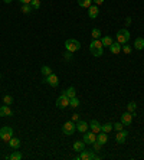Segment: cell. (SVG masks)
<instances>
[{
	"instance_id": "6da1fadb",
	"label": "cell",
	"mask_w": 144,
	"mask_h": 160,
	"mask_svg": "<svg viewBox=\"0 0 144 160\" xmlns=\"http://www.w3.org/2000/svg\"><path fill=\"white\" fill-rule=\"evenodd\" d=\"M90 52L92 53L95 58L102 56V53H104V46H102V43H101L100 39H94L90 43Z\"/></svg>"
},
{
	"instance_id": "7a4b0ae2",
	"label": "cell",
	"mask_w": 144,
	"mask_h": 160,
	"mask_svg": "<svg viewBox=\"0 0 144 160\" xmlns=\"http://www.w3.org/2000/svg\"><path fill=\"white\" fill-rule=\"evenodd\" d=\"M65 49L68 51V52H76V51H79L81 49V43H79V40H76V39H68L66 42H65Z\"/></svg>"
},
{
	"instance_id": "3957f363",
	"label": "cell",
	"mask_w": 144,
	"mask_h": 160,
	"mask_svg": "<svg viewBox=\"0 0 144 160\" xmlns=\"http://www.w3.org/2000/svg\"><path fill=\"white\" fill-rule=\"evenodd\" d=\"M13 137V128L12 127H1L0 128V139L3 140V142L9 143V140Z\"/></svg>"
},
{
	"instance_id": "277c9868",
	"label": "cell",
	"mask_w": 144,
	"mask_h": 160,
	"mask_svg": "<svg viewBox=\"0 0 144 160\" xmlns=\"http://www.w3.org/2000/svg\"><path fill=\"white\" fill-rule=\"evenodd\" d=\"M128 40H130V32L127 29H120L117 32V42L121 43V45H124Z\"/></svg>"
},
{
	"instance_id": "5b68a950",
	"label": "cell",
	"mask_w": 144,
	"mask_h": 160,
	"mask_svg": "<svg viewBox=\"0 0 144 160\" xmlns=\"http://www.w3.org/2000/svg\"><path fill=\"white\" fill-rule=\"evenodd\" d=\"M76 131V124H73V121H66L65 124L62 125V133L66 134V136H72L73 133Z\"/></svg>"
},
{
	"instance_id": "8992f818",
	"label": "cell",
	"mask_w": 144,
	"mask_h": 160,
	"mask_svg": "<svg viewBox=\"0 0 144 160\" xmlns=\"http://www.w3.org/2000/svg\"><path fill=\"white\" fill-rule=\"evenodd\" d=\"M43 82L45 84H49L51 87H58L59 85V78H58V75H55L54 72L51 74V75H48V76H45V79H43Z\"/></svg>"
},
{
	"instance_id": "52a82bcc",
	"label": "cell",
	"mask_w": 144,
	"mask_h": 160,
	"mask_svg": "<svg viewBox=\"0 0 144 160\" xmlns=\"http://www.w3.org/2000/svg\"><path fill=\"white\" fill-rule=\"evenodd\" d=\"M56 107H58V108H66V107H69V98H68L65 94L59 95V97L56 98Z\"/></svg>"
},
{
	"instance_id": "ba28073f",
	"label": "cell",
	"mask_w": 144,
	"mask_h": 160,
	"mask_svg": "<svg viewBox=\"0 0 144 160\" xmlns=\"http://www.w3.org/2000/svg\"><path fill=\"white\" fill-rule=\"evenodd\" d=\"M81 160H94V159H100L97 154H95V152L94 150H84V152H81Z\"/></svg>"
},
{
	"instance_id": "9c48e42d",
	"label": "cell",
	"mask_w": 144,
	"mask_h": 160,
	"mask_svg": "<svg viewBox=\"0 0 144 160\" xmlns=\"http://www.w3.org/2000/svg\"><path fill=\"white\" fill-rule=\"evenodd\" d=\"M95 140H97V134L94 131H85L84 133V140L82 142L85 143V144H92Z\"/></svg>"
},
{
	"instance_id": "30bf717a",
	"label": "cell",
	"mask_w": 144,
	"mask_h": 160,
	"mask_svg": "<svg viewBox=\"0 0 144 160\" xmlns=\"http://www.w3.org/2000/svg\"><path fill=\"white\" fill-rule=\"evenodd\" d=\"M127 137H128V131H127V130L117 131V136H115V142L118 143V144H123V143H126Z\"/></svg>"
},
{
	"instance_id": "8fae6325",
	"label": "cell",
	"mask_w": 144,
	"mask_h": 160,
	"mask_svg": "<svg viewBox=\"0 0 144 160\" xmlns=\"http://www.w3.org/2000/svg\"><path fill=\"white\" fill-rule=\"evenodd\" d=\"M133 118H134L133 113L127 111V113H124V114L121 115V123H123L124 125H130L131 123H133Z\"/></svg>"
},
{
	"instance_id": "7c38bea8",
	"label": "cell",
	"mask_w": 144,
	"mask_h": 160,
	"mask_svg": "<svg viewBox=\"0 0 144 160\" xmlns=\"http://www.w3.org/2000/svg\"><path fill=\"white\" fill-rule=\"evenodd\" d=\"M10 115H13V111L10 110V105L0 107V117H10Z\"/></svg>"
},
{
	"instance_id": "4fadbf2b",
	"label": "cell",
	"mask_w": 144,
	"mask_h": 160,
	"mask_svg": "<svg viewBox=\"0 0 144 160\" xmlns=\"http://www.w3.org/2000/svg\"><path fill=\"white\" fill-rule=\"evenodd\" d=\"M88 127H90V124H88L87 121L79 120V121L76 123V131H79V133H85V131L88 130Z\"/></svg>"
},
{
	"instance_id": "5bb4252c",
	"label": "cell",
	"mask_w": 144,
	"mask_h": 160,
	"mask_svg": "<svg viewBox=\"0 0 144 160\" xmlns=\"http://www.w3.org/2000/svg\"><path fill=\"white\" fill-rule=\"evenodd\" d=\"M98 15H100V10H98V6H97V4H94V6H90V7H88V16H90L91 19L98 18Z\"/></svg>"
},
{
	"instance_id": "9a60e30c",
	"label": "cell",
	"mask_w": 144,
	"mask_h": 160,
	"mask_svg": "<svg viewBox=\"0 0 144 160\" xmlns=\"http://www.w3.org/2000/svg\"><path fill=\"white\" fill-rule=\"evenodd\" d=\"M90 128H91V131H94L95 134L101 133V124L98 123V120H91V123H90Z\"/></svg>"
},
{
	"instance_id": "2e32d148",
	"label": "cell",
	"mask_w": 144,
	"mask_h": 160,
	"mask_svg": "<svg viewBox=\"0 0 144 160\" xmlns=\"http://www.w3.org/2000/svg\"><path fill=\"white\" fill-rule=\"evenodd\" d=\"M109 51H111V53H114V55H118V53L121 52V43L112 42V43L109 45Z\"/></svg>"
},
{
	"instance_id": "e0dca14e",
	"label": "cell",
	"mask_w": 144,
	"mask_h": 160,
	"mask_svg": "<svg viewBox=\"0 0 144 160\" xmlns=\"http://www.w3.org/2000/svg\"><path fill=\"white\" fill-rule=\"evenodd\" d=\"M97 140L101 143L102 146L104 144H107V142H108V136H107V133H104V131H101V133H98L97 134Z\"/></svg>"
},
{
	"instance_id": "ac0fdd59",
	"label": "cell",
	"mask_w": 144,
	"mask_h": 160,
	"mask_svg": "<svg viewBox=\"0 0 144 160\" xmlns=\"http://www.w3.org/2000/svg\"><path fill=\"white\" fill-rule=\"evenodd\" d=\"M134 48L138 49V51L144 49V38H136V40H134Z\"/></svg>"
},
{
	"instance_id": "d6986e66",
	"label": "cell",
	"mask_w": 144,
	"mask_h": 160,
	"mask_svg": "<svg viewBox=\"0 0 144 160\" xmlns=\"http://www.w3.org/2000/svg\"><path fill=\"white\" fill-rule=\"evenodd\" d=\"M73 150H75V152H84V150H85V143L81 142V140L75 142L73 143Z\"/></svg>"
},
{
	"instance_id": "ffe728a7",
	"label": "cell",
	"mask_w": 144,
	"mask_h": 160,
	"mask_svg": "<svg viewBox=\"0 0 144 160\" xmlns=\"http://www.w3.org/2000/svg\"><path fill=\"white\" fill-rule=\"evenodd\" d=\"M9 146H10L12 149H15V150H18L19 147H20V140H19V139H16V137H15V139L12 137V139L9 140Z\"/></svg>"
},
{
	"instance_id": "44dd1931",
	"label": "cell",
	"mask_w": 144,
	"mask_h": 160,
	"mask_svg": "<svg viewBox=\"0 0 144 160\" xmlns=\"http://www.w3.org/2000/svg\"><path fill=\"white\" fill-rule=\"evenodd\" d=\"M64 94H65V95H66L69 100H71V98H73V97H76V91H75V88H73V87H69L68 89H65V91H64Z\"/></svg>"
},
{
	"instance_id": "7402d4cb",
	"label": "cell",
	"mask_w": 144,
	"mask_h": 160,
	"mask_svg": "<svg viewBox=\"0 0 144 160\" xmlns=\"http://www.w3.org/2000/svg\"><path fill=\"white\" fill-rule=\"evenodd\" d=\"M78 4L84 9H88L90 6H92V0H78Z\"/></svg>"
},
{
	"instance_id": "603a6c76",
	"label": "cell",
	"mask_w": 144,
	"mask_h": 160,
	"mask_svg": "<svg viewBox=\"0 0 144 160\" xmlns=\"http://www.w3.org/2000/svg\"><path fill=\"white\" fill-rule=\"evenodd\" d=\"M101 43H102V46H108V48H109V45L112 43V38H109V36L101 38Z\"/></svg>"
},
{
	"instance_id": "cb8c5ba5",
	"label": "cell",
	"mask_w": 144,
	"mask_h": 160,
	"mask_svg": "<svg viewBox=\"0 0 144 160\" xmlns=\"http://www.w3.org/2000/svg\"><path fill=\"white\" fill-rule=\"evenodd\" d=\"M111 130H114V124H111V123H107V124L101 125V131H104V133H109Z\"/></svg>"
},
{
	"instance_id": "d4e9b609",
	"label": "cell",
	"mask_w": 144,
	"mask_h": 160,
	"mask_svg": "<svg viewBox=\"0 0 144 160\" xmlns=\"http://www.w3.org/2000/svg\"><path fill=\"white\" fill-rule=\"evenodd\" d=\"M40 72H42V75H43V76H48V75H51V74H52V69H51L48 65H43V67L40 68Z\"/></svg>"
},
{
	"instance_id": "484cf974",
	"label": "cell",
	"mask_w": 144,
	"mask_h": 160,
	"mask_svg": "<svg viewBox=\"0 0 144 160\" xmlns=\"http://www.w3.org/2000/svg\"><path fill=\"white\" fill-rule=\"evenodd\" d=\"M32 6H30V3L29 4H22V13H25V15H29L30 12H32Z\"/></svg>"
},
{
	"instance_id": "4316f807",
	"label": "cell",
	"mask_w": 144,
	"mask_h": 160,
	"mask_svg": "<svg viewBox=\"0 0 144 160\" xmlns=\"http://www.w3.org/2000/svg\"><path fill=\"white\" fill-rule=\"evenodd\" d=\"M3 104H4V105H10V104H13V97L9 95V94L4 95V97H3Z\"/></svg>"
},
{
	"instance_id": "83f0119b",
	"label": "cell",
	"mask_w": 144,
	"mask_h": 160,
	"mask_svg": "<svg viewBox=\"0 0 144 160\" xmlns=\"http://www.w3.org/2000/svg\"><path fill=\"white\" fill-rule=\"evenodd\" d=\"M91 36H92L94 39H100V38H101V30H100L98 28H94L92 32H91Z\"/></svg>"
},
{
	"instance_id": "f1b7e54d",
	"label": "cell",
	"mask_w": 144,
	"mask_h": 160,
	"mask_svg": "<svg viewBox=\"0 0 144 160\" xmlns=\"http://www.w3.org/2000/svg\"><path fill=\"white\" fill-rule=\"evenodd\" d=\"M69 107H72V108H76V107H79V100H78L76 97L71 98V100H69Z\"/></svg>"
},
{
	"instance_id": "f546056e",
	"label": "cell",
	"mask_w": 144,
	"mask_h": 160,
	"mask_svg": "<svg viewBox=\"0 0 144 160\" xmlns=\"http://www.w3.org/2000/svg\"><path fill=\"white\" fill-rule=\"evenodd\" d=\"M127 110H128L130 113H134V111L137 110V103H134V101H131L130 104H127Z\"/></svg>"
},
{
	"instance_id": "4dcf8cb0",
	"label": "cell",
	"mask_w": 144,
	"mask_h": 160,
	"mask_svg": "<svg viewBox=\"0 0 144 160\" xmlns=\"http://www.w3.org/2000/svg\"><path fill=\"white\" fill-rule=\"evenodd\" d=\"M92 146H94V152L97 153V152H101V147H102V144L98 142V140H95V142L92 143Z\"/></svg>"
},
{
	"instance_id": "1f68e13d",
	"label": "cell",
	"mask_w": 144,
	"mask_h": 160,
	"mask_svg": "<svg viewBox=\"0 0 144 160\" xmlns=\"http://www.w3.org/2000/svg\"><path fill=\"white\" fill-rule=\"evenodd\" d=\"M121 51L124 53H131V51H133V48L130 46V45H127V43H124L123 46H121Z\"/></svg>"
},
{
	"instance_id": "d6a6232c",
	"label": "cell",
	"mask_w": 144,
	"mask_h": 160,
	"mask_svg": "<svg viewBox=\"0 0 144 160\" xmlns=\"http://www.w3.org/2000/svg\"><path fill=\"white\" fill-rule=\"evenodd\" d=\"M22 157H23V156H22V153H20V152H15V153L10 156V159H12V160H20Z\"/></svg>"
},
{
	"instance_id": "836d02e7",
	"label": "cell",
	"mask_w": 144,
	"mask_h": 160,
	"mask_svg": "<svg viewBox=\"0 0 144 160\" xmlns=\"http://www.w3.org/2000/svg\"><path fill=\"white\" fill-rule=\"evenodd\" d=\"M30 6H32L33 9H39V7H40V0H32V1H30Z\"/></svg>"
},
{
	"instance_id": "e575fe53",
	"label": "cell",
	"mask_w": 144,
	"mask_h": 160,
	"mask_svg": "<svg viewBox=\"0 0 144 160\" xmlns=\"http://www.w3.org/2000/svg\"><path fill=\"white\" fill-rule=\"evenodd\" d=\"M114 130H117V131L124 130V124H123V123H115V124H114Z\"/></svg>"
},
{
	"instance_id": "d590c367",
	"label": "cell",
	"mask_w": 144,
	"mask_h": 160,
	"mask_svg": "<svg viewBox=\"0 0 144 160\" xmlns=\"http://www.w3.org/2000/svg\"><path fill=\"white\" fill-rule=\"evenodd\" d=\"M72 55H73V53H72V52H68V51H66V52L64 53V58H65V61H71L72 58H73Z\"/></svg>"
},
{
	"instance_id": "8d00e7d4",
	"label": "cell",
	"mask_w": 144,
	"mask_h": 160,
	"mask_svg": "<svg viewBox=\"0 0 144 160\" xmlns=\"http://www.w3.org/2000/svg\"><path fill=\"white\" fill-rule=\"evenodd\" d=\"M72 121H79V114H72Z\"/></svg>"
},
{
	"instance_id": "74e56055",
	"label": "cell",
	"mask_w": 144,
	"mask_h": 160,
	"mask_svg": "<svg viewBox=\"0 0 144 160\" xmlns=\"http://www.w3.org/2000/svg\"><path fill=\"white\" fill-rule=\"evenodd\" d=\"M92 1H94V3L97 4V6H101V4L104 3V0H92Z\"/></svg>"
},
{
	"instance_id": "f35d334b",
	"label": "cell",
	"mask_w": 144,
	"mask_h": 160,
	"mask_svg": "<svg viewBox=\"0 0 144 160\" xmlns=\"http://www.w3.org/2000/svg\"><path fill=\"white\" fill-rule=\"evenodd\" d=\"M19 1H20L22 4H29V3H30L32 0H19Z\"/></svg>"
},
{
	"instance_id": "ab89813d",
	"label": "cell",
	"mask_w": 144,
	"mask_h": 160,
	"mask_svg": "<svg viewBox=\"0 0 144 160\" xmlns=\"http://www.w3.org/2000/svg\"><path fill=\"white\" fill-rule=\"evenodd\" d=\"M126 25H127V26H130V25H131V18H127L126 19Z\"/></svg>"
},
{
	"instance_id": "60d3db41",
	"label": "cell",
	"mask_w": 144,
	"mask_h": 160,
	"mask_svg": "<svg viewBox=\"0 0 144 160\" xmlns=\"http://www.w3.org/2000/svg\"><path fill=\"white\" fill-rule=\"evenodd\" d=\"M3 1H4V3H6V4H9V3H12V1H13V0H3Z\"/></svg>"
}]
</instances>
